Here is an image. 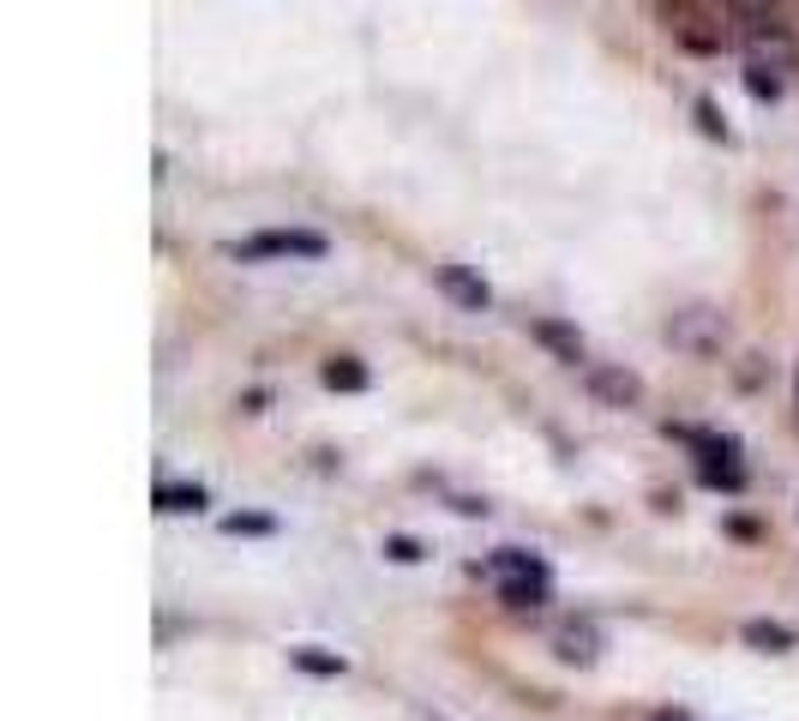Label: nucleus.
Segmentation results:
<instances>
[{
	"mask_svg": "<svg viewBox=\"0 0 799 721\" xmlns=\"http://www.w3.org/2000/svg\"><path fill=\"white\" fill-rule=\"evenodd\" d=\"M668 343L692 360H715L727 343V313L722 307H685L668 319Z\"/></svg>",
	"mask_w": 799,
	"mask_h": 721,
	"instance_id": "nucleus-1",
	"label": "nucleus"
},
{
	"mask_svg": "<svg viewBox=\"0 0 799 721\" xmlns=\"http://www.w3.org/2000/svg\"><path fill=\"white\" fill-rule=\"evenodd\" d=\"M547 649H554L566 668H595V661L607 656V631L595 625L589 614H571V619H559V625L547 631Z\"/></svg>",
	"mask_w": 799,
	"mask_h": 721,
	"instance_id": "nucleus-2",
	"label": "nucleus"
},
{
	"mask_svg": "<svg viewBox=\"0 0 799 721\" xmlns=\"http://www.w3.org/2000/svg\"><path fill=\"white\" fill-rule=\"evenodd\" d=\"M229 258H325V235L313 229H265L253 241H229Z\"/></svg>",
	"mask_w": 799,
	"mask_h": 721,
	"instance_id": "nucleus-3",
	"label": "nucleus"
},
{
	"mask_svg": "<svg viewBox=\"0 0 799 721\" xmlns=\"http://www.w3.org/2000/svg\"><path fill=\"white\" fill-rule=\"evenodd\" d=\"M583 391H589L601 409H637V403H644V379H637L625 360H589V367H583Z\"/></svg>",
	"mask_w": 799,
	"mask_h": 721,
	"instance_id": "nucleus-4",
	"label": "nucleus"
},
{
	"mask_svg": "<svg viewBox=\"0 0 799 721\" xmlns=\"http://www.w3.org/2000/svg\"><path fill=\"white\" fill-rule=\"evenodd\" d=\"M739 42H746V66H763V73H787V66L799 61L787 25H746Z\"/></svg>",
	"mask_w": 799,
	"mask_h": 721,
	"instance_id": "nucleus-5",
	"label": "nucleus"
},
{
	"mask_svg": "<svg viewBox=\"0 0 799 721\" xmlns=\"http://www.w3.org/2000/svg\"><path fill=\"white\" fill-rule=\"evenodd\" d=\"M433 283H439V295L452 301V307H464V313H487V307H493L487 277H475L469 265H439Z\"/></svg>",
	"mask_w": 799,
	"mask_h": 721,
	"instance_id": "nucleus-6",
	"label": "nucleus"
},
{
	"mask_svg": "<svg viewBox=\"0 0 799 721\" xmlns=\"http://www.w3.org/2000/svg\"><path fill=\"white\" fill-rule=\"evenodd\" d=\"M529 337H535V343H542L554 360H566V367H578V360L589 367V343H583L578 325H566V319H535V325H529Z\"/></svg>",
	"mask_w": 799,
	"mask_h": 721,
	"instance_id": "nucleus-7",
	"label": "nucleus"
},
{
	"mask_svg": "<svg viewBox=\"0 0 799 721\" xmlns=\"http://www.w3.org/2000/svg\"><path fill=\"white\" fill-rule=\"evenodd\" d=\"M739 644L758 649V656H794V649H799V631L782 625V619H746V625H739Z\"/></svg>",
	"mask_w": 799,
	"mask_h": 721,
	"instance_id": "nucleus-8",
	"label": "nucleus"
},
{
	"mask_svg": "<svg viewBox=\"0 0 799 721\" xmlns=\"http://www.w3.org/2000/svg\"><path fill=\"white\" fill-rule=\"evenodd\" d=\"M487 578L493 583H517V578H547V566L535 554H523V547H493L487 554Z\"/></svg>",
	"mask_w": 799,
	"mask_h": 721,
	"instance_id": "nucleus-9",
	"label": "nucleus"
},
{
	"mask_svg": "<svg viewBox=\"0 0 799 721\" xmlns=\"http://www.w3.org/2000/svg\"><path fill=\"white\" fill-rule=\"evenodd\" d=\"M289 668H295V673H313V680H343V673H348V661L337 656V649L301 644V649H289Z\"/></svg>",
	"mask_w": 799,
	"mask_h": 721,
	"instance_id": "nucleus-10",
	"label": "nucleus"
},
{
	"mask_svg": "<svg viewBox=\"0 0 799 721\" xmlns=\"http://www.w3.org/2000/svg\"><path fill=\"white\" fill-rule=\"evenodd\" d=\"M156 511L163 517L205 511V488H199V481H163V488H156Z\"/></svg>",
	"mask_w": 799,
	"mask_h": 721,
	"instance_id": "nucleus-11",
	"label": "nucleus"
},
{
	"mask_svg": "<svg viewBox=\"0 0 799 721\" xmlns=\"http://www.w3.org/2000/svg\"><path fill=\"white\" fill-rule=\"evenodd\" d=\"M319 379H325V391H367V367L355 355H331L319 367Z\"/></svg>",
	"mask_w": 799,
	"mask_h": 721,
	"instance_id": "nucleus-12",
	"label": "nucleus"
},
{
	"mask_svg": "<svg viewBox=\"0 0 799 721\" xmlns=\"http://www.w3.org/2000/svg\"><path fill=\"white\" fill-rule=\"evenodd\" d=\"M547 590H554L547 578H517V583H499V602L511 607V614H529V607L547 602Z\"/></svg>",
	"mask_w": 799,
	"mask_h": 721,
	"instance_id": "nucleus-13",
	"label": "nucleus"
},
{
	"mask_svg": "<svg viewBox=\"0 0 799 721\" xmlns=\"http://www.w3.org/2000/svg\"><path fill=\"white\" fill-rule=\"evenodd\" d=\"M739 25H782V0H722Z\"/></svg>",
	"mask_w": 799,
	"mask_h": 721,
	"instance_id": "nucleus-14",
	"label": "nucleus"
},
{
	"mask_svg": "<svg viewBox=\"0 0 799 721\" xmlns=\"http://www.w3.org/2000/svg\"><path fill=\"white\" fill-rule=\"evenodd\" d=\"M692 115H697V127H703V139H722L727 144V115L715 109V97H697Z\"/></svg>",
	"mask_w": 799,
	"mask_h": 721,
	"instance_id": "nucleus-15",
	"label": "nucleus"
},
{
	"mask_svg": "<svg viewBox=\"0 0 799 721\" xmlns=\"http://www.w3.org/2000/svg\"><path fill=\"white\" fill-rule=\"evenodd\" d=\"M746 90L758 103H775L782 97V73H763V66H746Z\"/></svg>",
	"mask_w": 799,
	"mask_h": 721,
	"instance_id": "nucleus-16",
	"label": "nucleus"
},
{
	"mask_svg": "<svg viewBox=\"0 0 799 721\" xmlns=\"http://www.w3.org/2000/svg\"><path fill=\"white\" fill-rule=\"evenodd\" d=\"M385 559H397V566H415V559H427V547L415 535H385Z\"/></svg>",
	"mask_w": 799,
	"mask_h": 721,
	"instance_id": "nucleus-17",
	"label": "nucleus"
},
{
	"mask_svg": "<svg viewBox=\"0 0 799 721\" xmlns=\"http://www.w3.org/2000/svg\"><path fill=\"white\" fill-rule=\"evenodd\" d=\"M223 529H229V535H271V517H253V511H234V517H223Z\"/></svg>",
	"mask_w": 799,
	"mask_h": 721,
	"instance_id": "nucleus-18",
	"label": "nucleus"
},
{
	"mask_svg": "<svg viewBox=\"0 0 799 721\" xmlns=\"http://www.w3.org/2000/svg\"><path fill=\"white\" fill-rule=\"evenodd\" d=\"M649 721H697V716H685V709H656Z\"/></svg>",
	"mask_w": 799,
	"mask_h": 721,
	"instance_id": "nucleus-19",
	"label": "nucleus"
},
{
	"mask_svg": "<svg viewBox=\"0 0 799 721\" xmlns=\"http://www.w3.org/2000/svg\"><path fill=\"white\" fill-rule=\"evenodd\" d=\"M427 721H445V716H427Z\"/></svg>",
	"mask_w": 799,
	"mask_h": 721,
	"instance_id": "nucleus-20",
	"label": "nucleus"
}]
</instances>
